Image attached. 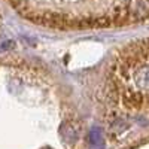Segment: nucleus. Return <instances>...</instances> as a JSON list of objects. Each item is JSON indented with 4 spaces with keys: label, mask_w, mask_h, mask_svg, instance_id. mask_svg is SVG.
<instances>
[{
    "label": "nucleus",
    "mask_w": 149,
    "mask_h": 149,
    "mask_svg": "<svg viewBox=\"0 0 149 149\" xmlns=\"http://www.w3.org/2000/svg\"><path fill=\"white\" fill-rule=\"evenodd\" d=\"M19 15L54 29L121 26L148 15L149 0H8Z\"/></svg>",
    "instance_id": "obj_1"
}]
</instances>
